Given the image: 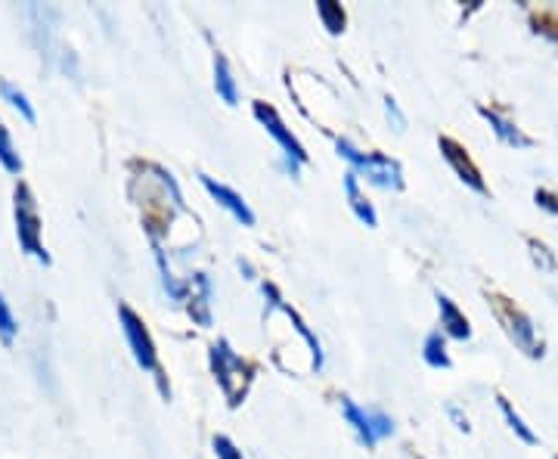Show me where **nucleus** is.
<instances>
[{"label": "nucleus", "instance_id": "21", "mask_svg": "<svg viewBox=\"0 0 558 459\" xmlns=\"http://www.w3.org/2000/svg\"><path fill=\"white\" fill-rule=\"evenodd\" d=\"M16 333H20V323H16V317H13V311H10L7 299L0 295V341L10 348L13 339H16Z\"/></svg>", "mask_w": 558, "mask_h": 459}, {"label": "nucleus", "instance_id": "19", "mask_svg": "<svg viewBox=\"0 0 558 459\" xmlns=\"http://www.w3.org/2000/svg\"><path fill=\"white\" fill-rule=\"evenodd\" d=\"M0 165L10 171V174H22V159L20 153H16V146H13V137H10V131L3 128V121H0Z\"/></svg>", "mask_w": 558, "mask_h": 459}, {"label": "nucleus", "instance_id": "10", "mask_svg": "<svg viewBox=\"0 0 558 459\" xmlns=\"http://www.w3.org/2000/svg\"><path fill=\"white\" fill-rule=\"evenodd\" d=\"M190 286V317L196 319L199 326H211V280L208 274H193Z\"/></svg>", "mask_w": 558, "mask_h": 459}, {"label": "nucleus", "instance_id": "23", "mask_svg": "<svg viewBox=\"0 0 558 459\" xmlns=\"http://www.w3.org/2000/svg\"><path fill=\"white\" fill-rule=\"evenodd\" d=\"M385 116H388V121H395V128H398V131H403V128H407V119H403V112H400L398 100L385 97Z\"/></svg>", "mask_w": 558, "mask_h": 459}, {"label": "nucleus", "instance_id": "9", "mask_svg": "<svg viewBox=\"0 0 558 459\" xmlns=\"http://www.w3.org/2000/svg\"><path fill=\"white\" fill-rule=\"evenodd\" d=\"M438 146H440V153H444V159L450 161V168L457 171V178L462 180L465 186H472L475 193H487V186H484V180H481V171L472 165V159L465 156V149H462L457 141L440 137Z\"/></svg>", "mask_w": 558, "mask_h": 459}, {"label": "nucleus", "instance_id": "12", "mask_svg": "<svg viewBox=\"0 0 558 459\" xmlns=\"http://www.w3.org/2000/svg\"><path fill=\"white\" fill-rule=\"evenodd\" d=\"M344 196H348V205H351V212L357 215L360 224H366V227H379V215H376V208L366 202V196L360 193V180L354 171H348V174H344Z\"/></svg>", "mask_w": 558, "mask_h": 459}, {"label": "nucleus", "instance_id": "4", "mask_svg": "<svg viewBox=\"0 0 558 459\" xmlns=\"http://www.w3.org/2000/svg\"><path fill=\"white\" fill-rule=\"evenodd\" d=\"M119 319H121V329H124V339H128V348H131V354H134V360H137L140 370L156 373V376L161 379L156 341H153V336H149L146 323H143V319H140L128 304H119Z\"/></svg>", "mask_w": 558, "mask_h": 459}, {"label": "nucleus", "instance_id": "22", "mask_svg": "<svg viewBox=\"0 0 558 459\" xmlns=\"http://www.w3.org/2000/svg\"><path fill=\"white\" fill-rule=\"evenodd\" d=\"M215 457L218 459H245L242 457L240 447L227 438V435H218V438H215Z\"/></svg>", "mask_w": 558, "mask_h": 459}, {"label": "nucleus", "instance_id": "14", "mask_svg": "<svg viewBox=\"0 0 558 459\" xmlns=\"http://www.w3.org/2000/svg\"><path fill=\"white\" fill-rule=\"evenodd\" d=\"M481 116L487 119V124L494 128V134H497L506 146H515V149H527V146H531V137H524L519 128L509 119H502L499 112H494V109H481Z\"/></svg>", "mask_w": 558, "mask_h": 459}, {"label": "nucleus", "instance_id": "24", "mask_svg": "<svg viewBox=\"0 0 558 459\" xmlns=\"http://www.w3.org/2000/svg\"><path fill=\"white\" fill-rule=\"evenodd\" d=\"M537 205H543V208H546V212H558L556 200H553V196H549V193H537Z\"/></svg>", "mask_w": 558, "mask_h": 459}, {"label": "nucleus", "instance_id": "16", "mask_svg": "<svg viewBox=\"0 0 558 459\" xmlns=\"http://www.w3.org/2000/svg\"><path fill=\"white\" fill-rule=\"evenodd\" d=\"M422 358L435 370H450V354H447V341L440 333H428L422 341Z\"/></svg>", "mask_w": 558, "mask_h": 459}, {"label": "nucleus", "instance_id": "1", "mask_svg": "<svg viewBox=\"0 0 558 459\" xmlns=\"http://www.w3.org/2000/svg\"><path fill=\"white\" fill-rule=\"evenodd\" d=\"M339 156L344 161H351V171L363 174L369 183H376L381 190H400L403 186V171L395 159L381 156V153H360L351 141H339Z\"/></svg>", "mask_w": 558, "mask_h": 459}, {"label": "nucleus", "instance_id": "3", "mask_svg": "<svg viewBox=\"0 0 558 459\" xmlns=\"http://www.w3.org/2000/svg\"><path fill=\"white\" fill-rule=\"evenodd\" d=\"M13 215H16V237L25 255L38 258L40 264H50V255L44 252V242H40V218L35 196L25 183H16V193H13Z\"/></svg>", "mask_w": 558, "mask_h": 459}, {"label": "nucleus", "instance_id": "13", "mask_svg": "<svg viewBox=\"0 0 558 459\" xmlns=\"http://www.w3.org/2000/svg\"><path fill=\"white\" fill-rule=\"evenodd\" d=\"M215 90H218V97L227 106H236L240 102V87H236V78H233L230 60L223 53H215Z\"/></svg>", "mask_w": 558, "mask_h": 459}, {"label": "nucleus", "instance_id": "7", "mask_svg": "<svg viewBox=\"0 0 558 459\" xmlns=\"http://www.w3.org/2000/svg\"><path fill=\"white\" fill-rule=\"evenodd\" d=\"M502 323H506L509 336H512V341H515V348H521L527 358H543V339H539L534 319L527 317L524 311L512 307V304H506V307H502Z\"/></svg>", "mask_w": 558, "mask_h": 459}, {"label": "nucleus", "instance_id": "5", "mask_svg": "<svg viewBox=\"0 0 558 459\" xmlns=\"http://www.w3.org/2000/svg\"><path fill=\"white\" fill-rule=\"evenodd\" d=\"M341 416L348 420V425L357 432V438L366 444V447H376L381 438L395 435V420L381 410H366L354 400H341Z\"/></svg>", "mask_w": 558, "mask_h": 459}, {"label": "nucleus", "instance_id": "15", "mask_svg": "<svg viewBox=\"0 0 558 459\" xmlns=\"http://www.w3.org/2000/svg\"><path fill=\"white\" fill-rule=\"evenodd\" d=\"M153 255H156V264H159L161 289L168 292V299H171V301H183V299H186L190 286H186V282H180L178 277L171 274V267H168V261H165V249H161L156 237H153Z\"/></svg>", "mask_w": 558, "mask_h": 459}, {"label": "nucleus", "instance_id": "6", "mask_svg": "<svg viewBox=\"0 0 558 459\" xmlns=\"http://www.w3.org/2000/svg\"><path fill=\"white\" fill-rule=\"evenodd\" d=\"M255 119H258L260 128L279 143V149H282V156H286V165H289V171H292V178H295L301 165L307 161V153H304V146L299 143V137L286 128V121L279 119L277 109L267 106V102H255Z\"/></svg>", "mask_w": 558, "mask_h": 459}, {"label": "nucleus", "instance_id": "11", "mask_svg": "<svg viewBox=\"0 0 558 459\" xmlns=\"http://www.w3.org/2000/svg\"><path fill=\"white\" fill-rule=\"evenodd\" d=\"M438 311H440V326H444V333H447V336H453V339L459 341H465L469 336H472L469 317L459 311L457 301L447 299V295H440L438 292Z\"/></svg>", "mask_w": 558, "mask_h": 459}, {"label": "nucleus", "instance_id": "2", "mask_svg": "<svg viewBox=\"0 0 558 459\" xmlns=\"http://www.w3.org/2000/svg\"><path fill=\"white\" fill-rule=\"evenodd\" d=\"M211 373L218 379L220 391L227 395L230 407H240V400L245 398V385L252 379L248 363L230 348V341H215L211 345Z\"/></svg>", "mask_w": 558, "mask_h": 459}, {"label": "nucleus", "instance_id": "8", "mask_svg": "<svg viewBox=\"0 0 558 459\" xmlns=\"http://www.w3.org/2000/svg\"><path fill=\"white\" fill-rule=\"evenodd\" d=\"M202 186L208 190V196L218 202L220 208H227L233 218L240 220L242 227H255V212L248 208V202L242 200L236 190H230L227 183H218V180L208 178V174H202Z\"/></svg>", "mask_w": 558, "mask_h": 459}, {"label": "nucleus", "instance_id": "20", "mask_svg": "<svg viewBox=\"0 0 558 459\" xmlns=\"http://www.w3.org/2000/svg\"><path fill=\"white\" fill-rule=\"evenodd\" d=\"M499 410H502V416H506V422H509V428H512L524 444H537V435H534V432H531V425H527V422L521 420L519 413L512 410V403H509V400H499Z\"/></svg>", "mask_w": 558, "mask_h": 459}, {"label": "nucleus", "instance_id": "17", "mask_svg": "<svg viewBox=\"0 0 558 459\" xmlns=\"http://www.w3.org/2000/svg\"><path fill=\"white\" fill-rule=\"evenodd\" d=\"M0 94H3V100L10 102L16 112H20L22 119L28 121V124H35L38 121V112H35V106L28 102V97H25V90H20L16 84H10V81H0Z\"/></svg>", "mask_w": 558, "mask_h": 459}, {"label": "nucleus", "instance_id": "18", "mask_svg": "<svg viewBox=\"0 0 558 459\" xmlns=\"http://www.w3.org/2000/svg\"><path fill=\"white\" fill-rule=\"evenodd\" d=\"M317 16L323 20V25H326V32H329V35H339V32H344V10H341L339 3H332V0H319Z\"/></svg>", "mask_w": 558, "mask_h": 459}]
</instances>
